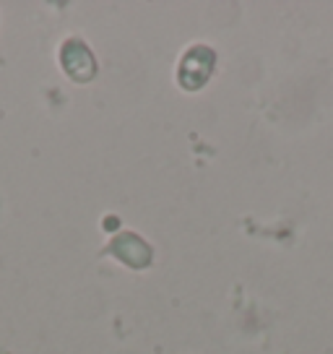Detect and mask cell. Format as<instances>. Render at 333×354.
<instances>
[{"label": "cell", "instance_id": "1", "mask_svg": "<svg viewBox=\"0 0 333 354\" xmlns=\"http://www.w3.org/2000/svg\"><path fill=\"white\" fill-rule=\"evenodd\" d=\"M213 68V50L203 47V44H196L190 47L182 63H180V86L182 88H200L209 76H211Z\"/></svg>", "mask_w": 333, "mask_h": 354}, {"label": "cell", "instance_id": "2", "mask_svg": "<svg viewBox=\"0 0 333 354\" xmlns=\"http://www.w3.org/2000/svg\"><path fill=\"white\" fill-rule=\"evenodd\" d=\"M112 250L120 255L122 261H128L131 266H146L149 263V248H146L135 234H122L115 240Z\"/></svg>", "mask_w": 333, "mask_h": 354}]
</instances>
